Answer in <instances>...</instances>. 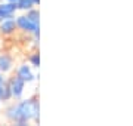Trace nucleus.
I'll return each instance as SVG.
<instances>
[{
	"instance_id": "nucleus-1",
	"label": "nucleus",
	"mask_w": 133,
	"mask_h": 126,
	"mask_svg": "<svg viewBox=\"0 0 133 126\" xmlns=\"http://www.w3.org/2000/svg\"><path fill=\"white\" fill-rule=\"evenodd\" d=\"M5 116L9 122H14L19 126L27 125L28 122H38L40 105L36 98H28L16 104H10L5 110Z\"/></svg>"
},
{
	"instance_id": "nucleus-2",
	"label": "nucleus",
	"mask_w": 133,
	"mask_h": 126,
	"mask_svg": "<svg viewBox=\"0 0 133 126\" xmlns=\"http://www.w3.org/2000/svg\"><path fill=\"white\" fill-rule=\"evenodd\" d=\"M15 22H16V30H21L25 34L38 36V33H40V25L33 22L27 15H19V16H16Z\"/></svg>"
},
{
	"instance_id": "nucleus-3",
	"label": "nucleus",
	"mask_w": 133,
	"mask_h": 126,
	"mask_svg": "<svg viewBox=\"0 0 133 126\" xmlns=\"http://www.w3.org/2000/svg\"><path fill=\"white\" fill-rule=\"evenodd\" d=\"M8 85L10 87V92H12V98L15 99H21V97L24 95L25 91V82L18 76H14L8 80Z\"/></svg>"
},
{
	"instance_id": "nucleus-4",
	"label": "nucleus",
	"mask_w": 133,
	"mask_h": 126,
	"mask_svg": "<svg viewBox=\"0 0 133 126\" xmlns=\"http://www.w3.org/2000/svg\"><path fill=\"white\" fill-rule=\"evenodd\" d=\"M16 5L12 3V2H2L0 3V21L3 20H9V18H15V14H16Z\"/></svg>"
},
{
	"instance_id": "nucleus-5",
	"label": "nucleus",
	"mask_w": 133,
	"mask_h": 126,
	"mask_svg": "<svg viewBox=\"0 0 133 126\" xmlns=\"http://www.w3.org/2000/svg\"><path fill=\"white\" fill-rule=\"evenodd\" d=\"M16 76L21 77L25 83L34 82V80L37 79V76H36L34 71H33V67H31V65H27V64H21V65H19L18 70H16Z\"/></svg>"
},
{
	"instance_id": "nucleus-6",
	"label": "nucleus",
	"mask_w": 133,
	"mask_h": 126,
	"mask_svg": "<svg viewBox=\"0 0 133 126\" xmlns=\"http://www.w3.org/2000/svg\"><path fill=\"white\" fill-rule=\"evenodd\" d=\"M15 31H16L15 18L0 21V34H3V36H12V34H15Z\"/></svg>"
},
{
	"instance_id": "nucleus-7",
	"label": "nucleus",
	"mask_w": 133,
	"mask_h": 126,
	"mask_svg": "<svg viewBox=\"0 0 133 126\" xmlns=\"http://www.w3.org/2000/svg\"><path fill=\"white\" fill-rule=\"evenodd\" d=\"M12 68H14V59H12V56L8 55V53H2L0 55V71L5 74V73H9Z\"/></svg>"
},
{
	"instance_id": "nucleus-8",
	"label": "nucleus",
	"mask_w": 133,
	"mask_h": 126,
	"mask_svg": "<svg viewBox=\"0 0 133 126\" xmlns=\"http://www.w3.org/2000/svg\"><path fill=\"white\" fill-rule=\"evenodd\" d=\"M12 99V92L8 85V80L2 83V89H0V101H10Z\"/></svg>"
},
{
	"instance_id": "nucleus-9",
	"label": "nucleus",
	"mask_w": 133,
	"mask_h": 126,
	"mask_svg": "<svg viewBox=\"0 0 133 126\" xmlns=\"http://www.w3.org/2000/svg\"><path fill=\"white\" fill-rule=\"evenodd\" d=\"M15 5H16V9H18V10H25V12L36 6L33 3V0H18Z\"/></svg>"
},
{
	"instance_id": "nucleus-10",
	"label": "nucleus",
	"mask_w": 133,
	"mask_h": 126,
	"mask_svg": "<svg viewBox=\"0 0 133 126\" xmlns=\"http://www.w3.org/2000/svg\"><path fill=\"white\" fill-rule=\"evenodd\" d=\"M25 15H27V16H28V18L33 21V22L38 24V21H40V14H38V10L36 9V8H31V9H28Z\"/></svg>"
},
{
	"instance_id": "nucleus-11",
	"label": "nucleus",
	"mask_w": 133,
	"mask_h": 126,
	"mask_svg": "<svg viewBox=\"0 0 133 126\" xmlns=\"http://www.w3.org/2000/svg\"><path fill=\"white\" fill-rule=\"evenodd\" d=\"M30 65L34 68L40 67V55H38V52H33L30 55Z\"/></svg>"
},
{
	"instance_id": "nucleus-12",
	"label": "nucleus",
	"mask_w": 133,
	"mask_h": 126,
	"mask_svg": "<svg viewBox=\"0 0 133 126\" xmlns=\"http://www.w3.org/2000/svg\"><path fill=\"white\" fill-rule=\"evenodd\" d=\"M3 82H5V76H3V73H2V71H0V85H2Z\"/></svg>"
},
{
	"instance_id": "nucleus-13",
	"label": "nucleus",
	"mask_w": 133,
	"mask_h": 126,
	"mask_svg": "<svg viewBox=\"0 0 133 126\" xmlns=\"http://www.w3.org/2000/svg\"><path fill=\"white\" fill-rule=\"evenodd\" d=\"M33 3H34V5H38V3H40V0H33Z\"/></svg>"
},
{
	"instance_id": "nucleus-14",
	"label": "nucleus",
	"mask_w": 133,
	"mask_h": 126,
	"mask_svg": "<svg viewBox=\"0 0 133 126\" xmlns=\"http://www.w3.org/2000/svg\"><path fill=\"white\" fill-rule=\"evenodd\" d=\"M5 2H12V3H16L18 0H5Z\"/></svg>"
},
{
	"instance_id": "nucleus-15",
	"label": "nucleus",
	"mask_w": 133,
	"mask_h": 126,
	"mask_svg": "<svg viewBox=\"0 0 133 126\" xmlns=\"http://www.w3.org/2000/svg\"><path fill=\"white\" fill-rule=\"evenodd\" d=\"M0 104H2V101H0Z\"/></svg>"
}]
</instances>
